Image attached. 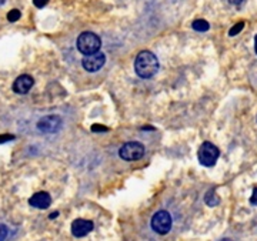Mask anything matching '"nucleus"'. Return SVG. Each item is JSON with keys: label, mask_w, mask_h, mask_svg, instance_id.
Here are the masks:
<instances>
[{"label": "nucleus", "mask_w": 257, "mask_h": 241, "mask_svg": "<svg viewBox=\"0 0 257 241\" xmlns=\"http://www.w3.org/2000/svg\"><path fill=\"white\" fill-rule=\"evenodd\" d=\"M33 84H35V80H33L32 76L22 74V76H19L18 79L15 80L13 90H15V93H18V94H26L33 87Z\"/></svg>", "instance_id": "obj_8"}, {"label": "nucleus", "mask_w": 257, "mask_h": 241, "mask_svg": "<svg viewBox=\"0 0 257 241\" xmlns=\"http://www.w3.org/2000/svg\"><path fill=\"white\" fill-rule=\"evenodd\" d=\"M220 156L219 148L210 141H204L199 148V161L204 167H213L217 163V158Z\"/></svg>", "instance_id": "obj_3"}, {"label": "nucleus", "mask_w": 257, "mask_h": 241, "mask_svg": "<svg viewBox=\"0 0 257 241\" xmlns=\"http://www.w3.org/2000/svg\"><path fill=\"white\" fill-rule=\"evenodd\" d=\"M204 201H206V204L209 207H216V205H219V203H220V198H219V195L216 194L214 190H209L207 194L204 195Z\"/></svg>", "instance_id": "obj_11"}, {"label": "nucleus", "mask_w": 257, "mask_h": 241, "mask_svg": "<svg viewBox=\"0 0 257 241\" xmlns=\"http://www.w3.org/2000/svg\"><path fill=\"white\" fill-rule=\"evenodd\" d=\"M33 3H35L36 8L42 9V8H45L47 3H49V0H33Z\"/></svg>", "instance_id": "obj_15"}, {"label": "nucleus", "mask_w": 257, "mask_h": 241, "mask_svg": "<svg viewBox=\"0 0 257 241\" xmlns=\"http://www.w3.org/2000/svg\"><path fill=\"white\" fill-rule=\"evenodd\" d=\"M243 28H244V23L243 22H240V23H237V25H234L233 28L230 29V32H229V36H236V35H239L240 32L243 30Z\"/></svg>", "instance_id": "obj_13"}, {"label": "nucleus", "mask_w": 257, "mask_h": 241, "mask_svg": "<svg viewBox=\"0 0 257 241\" xmlns=\"http://www.w3.org/2000/svg\"><path fill=\"white\" fill-rule=\"evenodd\" d=\"M13 139H15V136H12V134H3V136H0V144L6 143V141H10V140Z\"/></svg>", "instance_id": "obj_16"}, {"label": "nucleus", "mask_w": 257, "mask_h": 241, "mask_svg": "<svg viewBox=\"0 0 257 241\" xmlns=\"http://www.w3.org/2000/svg\"><path fill=\"white\" fill-rule=\"evenodd\" d=\"M172 224H173L172 215H170V213L165 211V210L157 211V213L152 217V228H153L157 234H162V235L167 234V232L172 230Z\"/></svg>", "instance_id": "obj_5"}, {"label": "nucleus", "mask_w": 257, "mask_h": 241, "mask_svg": "<svg viewBox=\"0 0 257 241\" xmlns=\"http://www.w3.org/2000/svg\"><path fill=\"white\" fill-rule=\"evenodd\" d=\"M92 130L93 131H99V130H100V131H107V129H106V127H99V124H94V126H93L92 127Z\"/></svg>", "instance_id": "obj_19"}, {"label": "nucleus", "mask_w": 257, "mask_h": 241, "mask_svg": "<svg viewBox=\"0 0 257 241\" xmlns=\"http://www.w3.org/2000/svg\"><path fill=\"white\" fill-rule=\"evenodd\" d=\"M254 52H256V55H257V35L256 37H254Z\"/></svg>", "instance_id": "obj_21"}, {"label": "nucleus", "mask_w": 257, "mask_h": 241, "mask_svg": "<svg viewBox=\"0 0 257 241\" xmlns=\"http://www.w3.org/2000/svg\"><path fill=\"white\" fill-rule=\"evenodd\" d=\"M19 19H20V12L18 9L10 10L9 15H8V20L9 22H18Z\"/></svg>", "instance_id": "obj_14"}, {"label": "nucleus", "mask_w": 257, "mask_h": 241, "mask_svg": "<svg viewBox=\"0 0 257 241\" xmlns=\"http://www.w3.org/2000/svg\"><path fill=\"white\" fill-rule=\"evenodd\" d=\"M250 204H251V205H256L257 207V188L253 190V194H251V197H250Z\"/></svg>", "instance_id": "obj_17"}, {"label": "nucleus", "mask_w": 257, "mask_h": 241, "mask_svg": "<svg viewBox=\"0 0 257 241\" xmlns=\"http://www.w3.org/2000/svg\"><path fill=\"white\" fill-rule=\"evenodd\" d=\"M6 235H8V230H6V227H5V225H0V240H3Z\"/></svg>", "instance_id": "obj_18"}, {"label": "nucleus", "mask_w": 257, "mask_h": 241, "mask_svg": "<svg viewBox=\"0 0 257 241\" xmlns=\"http://www.w3.org/2000/svg\"><path fill=\"white\" fill-rule=\"evenodd\" d=\"M29 204L35 208L45 210L50 204H52V197L47 194L46 191H39L36 194H33L29 198Z\"/></svg>", "instance_id": "obj_10"}, {"label": "nucleus", "mask_w": 257, "mask_h": 241, "mask_svg": "<svg viewBox=\"0 0 257 241\" xmlns=\"http://www.w3.org/2000/svg\"><path fill=\"white\" fill-rule=\"evenodd\" d=\"M106 63V56L104 53L100 52H94L90 55H84L82 60V65L84 67V70L94 73V72H99L101 67Z\"/></svg>", "instance_id": "obj_6"}, {"label": "nucleus", "mask_w": 257, "mask_h": 241, "mask_svg": "<svg viewBox=\"0 0 257 241\" xmlns=\"http://www.w3.org/2000/svg\"><path fill=\"white\" fill-rule=\"evenodd\" d=\"M192 28L196 30V32H207L210 26L206 20H194L192 23Z\"/></svg>", "instance_id": "obj_12"}, {"label": "nucleus", "mask_w": 257, "mask_h": 241, "mask_svg": "<svg viewBox=\"0 0 257 241\" xmlns=\"http://www.w3.org/2000/svg\"><path fill=\"white\" fill-rule=\"evenodd\" d=\"M56 215H59V213H53V214H50V218H56Z\"/></svg>", "instance_id": "obj_22"}, {"label": "nucleus", "mask_w": 257, "mask_h": 241, "mask_svg": "<svg viewBox=\"0 0 257 241\" xmlns=\"http://www.w3.org/2000/svg\"><path fill=\"white\" fill-rule=\"evenodd\" d=\"M5 2H6V0H0V5H3Z\"/></svg>", "instance_id": "obj_23"}, {"label": "nucleus", "mask_w": 257, "mask_h": 241, "mask_svg": "<svg viewBox=\"0 0 257 241\" xmlns=\"http://www.w3.org/2000/svg\"><path fill=\"white\" fill-rule=\"evenodd\" d=\"M145 154V146L139 141H128L124 143L119 150V156L126 161H136L140 160Z\"/></svg>", "instance_id": "obj_4"}, {"label": "nucleus", "mask_w": 257, "mask_h": 241, "mask_svg": "<svg viewBox=\"0 0 257 241\" xmlns=\"http://www.w3.org/2000/svg\"><path fill=\"white\" fill-rule=\"evenodd\" d=\"M62 126H63L62 117H59L56 114L45 116V117H42L39 120V123H37V129L40 130L42 133H47V134L59 131V130L62 129Z\"/></svg>", "instance_id": "obj_7"}, {"label": "nucleus", "mask_w": 257, "mask_h": 241, "mask_svg": "<svg viewBox=\"0 0 257 241\" xmlns=\"http://www.w3.org/2000/svg\"><path fill=\"white\" fill-rule=\"evenodd\" d=\"M159 70V60L152 52L143 50L136 56L135 60V72L142 79H150Z\"/></svg>", "instance_id": "obj_1"}, {"label": "nucleus", "mask_w": 257, "mask_h": 241, "mask_svg": "<svg viewBox=\"0 0 257 241\" xmlns=\"http://www.w3.org/2000/svg\"><path fill=\"white\" fill-rule=\"evenodd\" d=\"M76 46H77V50L82 55H90V53H94V52L100 50L101 40L100 37L92 33V32H84V33H82L80 36L77 37Z\"/></svg>", "instance_id": "obj_2"}, {"label": "nucleus", "mask_w": 257, "mask_h": 241, "mask_svg": "<svg viewBox=\"0 0 257 241\" xmlns=\"http://www.w3.org/2000/svg\"><path fill=\"white\" fill-rule=\"evenodd\" d=\"M93 230V222L89 220H83V218H77L72 222V234L74 237H84Z\"/></svg>", "instance_id": "obj_9"}, {"label": "nucleus", "mask_w": 257, "mask_h": 241, "mask_svg": "<svg viewBox=\"0 0 257 241\" xmlns=\"http://www.w3.org/2000/svg\"><path fill=\"white\" fill-rule=\"evenodd\" d=\"M230 3H231V5H234V6H239L240 3H241V2H243V0H229Z\"/></svg>", "instance_id": "obj_20"}]
</instances>
